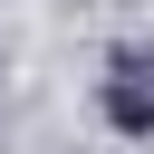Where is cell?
<instances>
[{
  "instance_id": "1",
  "label": "cell",
  "mask_w": 154,
  "mask_h": 154,
  "mask_svg": "<svg viewBox=\"0 0 154 154\" xmlns=\"http://www.w3.org/2000/svg\"><path fill=\"white\" fill-rule=\"evenodd\" d=\"M106 125L154 135V87H144V58H116V77H106Z\"/></svg>"
}]
</instances>
